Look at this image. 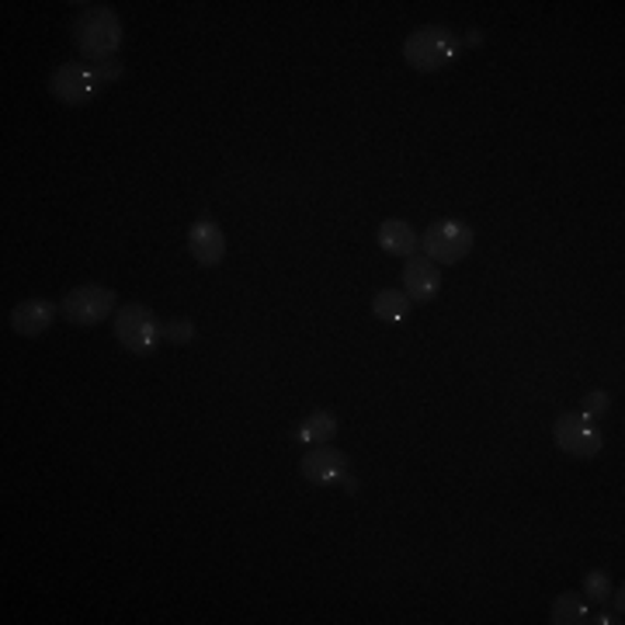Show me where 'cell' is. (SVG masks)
I'll return each mask as SVG.
<instances>
[{
	"instance_id": "obj_17",
	"label": "cell",
	"mask_w": 625,
	"mask_h": 625,
	"mask_svg": "<svg viewBox=\"0 0 625 625\" xmlns=\"http://www.w3.org/2000/svg\"><path fill=\"white\" fill-rule=\"evenodd\" d=\"M160 337L174 340V345H188L195 337V324L192 320H171V324H160Z\"/></svg>"
},
{
	"instance_id": "obj_3",
	"label": "cell",
	"mask_w": 625,
	"mask_h": 625,
	"mask_svg": "<svg viewBox=\"0 0 625 625\" xmlns=\"http://www.w3.org/2000/svg\"><path fill=\"white\" fill-rule=\"evenodd\" d=\"M476 244V236L466 223L459 219H438L425 230V240H420V251H425L435 265H459L462 257H470Z\"/></svg>"
},
{
	"instance_id": "obj_12",
	"label": "cell",
	"mask_w": 625,
	"mask_h": 625,
	"mask_svg": "<svg viewBox=\"0 0 625 625\" xmlns=\"http://www.w3.org/2000/svg\"><path fill=\"white\" fill-rule=\"evenodd\" d=\"M379 247L396 257H410L420 251V240L410 223H403V219H386V223L379 227Z\"/></svg>"
},
{
	"instance_id": "obj_18",
	"label": "cell",
	"mask_w": 625,
	"mask_h": 625,
	"mask_svg": "<svg viewBox=\"0 0 625 625\" xmlns=\"http://www.w3.org/2000/svg\"><path fill=\"white\" fill-rule=\"evenodd\" d=\"M604 410H609V393H601V390L588 393V403H583V414H588L591 420H598Z\"/></svg>"
},
{
	"instance_id": "obj_1",
	"label": "cell",
	"mask_w": 625,
	"mask_h": 625,
	"mask_svg": "<svg viewBox=\"0 0 625 625\" xmlns=\"http://www.w3.org/2000/svg\"><path fill=\"white\" fill-rule=\"evenodd\" d=\"M73 46L91 67L108 63L118 53V46H123V22H118V14L108 4L80 11V18L73 22Z\"/></svg>"
},
{
	"instance_id": "obj_6",
	"label": "cell",
	"mask_w": 625,
	"mask_h": 625,
	"mask_svg": "<svg viewBox=\"0 0 625 625\" xmlns=\"http://www.w3.org/2000/svg\"><path fill=\"white\" fill-rule=\"evenodd\" d=\"M115 292L105 286H77L59 302V313L77 327H97L101 320H108V313H115Z\"/></svg>"
},
{
	"instance_id": "obj_14",
	"label": "cell",
	"mask_w": 625,
	"mask_h": 625,
	"mask_svg": "<svg viewBox=\"0 0 625 625\" xmlns=\"http://www.w3.org/2000/svg\"><path fill=\"white\" fill-rule=\"evenodd\" d=\"M299 435L306 441H313V445H324V441H331L337 435V417L331 410H313L306 420H302Z\"/></svg>"
},
{
	"instance_id": "obj_9",
	"label": "cell",
	"mask_w": 625,
	"mask_h": 625,
	"mask_svg": "<svg viewBox=\"0 0 625 625\" xmlns=\"http://www.w3.org/2000/svg\"><path fill=\"white\" fill-rule=\"evenodd\" d=\"M441 289V271L435 261L420 251L410 254L407 265H403V292L410 296V302H431Z\"/></svg>"
},
{
	"instance_id": "obj_15",
	"label": "cell",
	"mask_w": 625,
	"mask_h": 625,
	"mask_svg": "<svg viewBox=\"0 0 625 625\" xmlns=\"http://www.w3.org/2000/svg\"><path fill=\"white\" fill-rule=\"evenodd\" d=\"M553 622H556V625H580V622H591V609H588V604H583L580 598L563 594V598H556V604H553Z\"/></svg>"
},
{
	"instance_id": "obj_11",
	"label": "cell",
	"mask_w": 625,
	"mask_h": 625,
	"mask_svg": "<svg viewBox=\"0 0 625 625\" xmlns=\"http://www.w3.org/2000/svg\"><path fill=\"white\" fill-rule=\"evenodd\" d=\"M56 313H59V306L49 299H25L11 310V331L22 337H38L53 327Z\"/></svg>"
},
{
	"instance_id": "obj_16",
	"label": "cell",
	"mask_w": 625,
	"mask_h": 625,
	"mask_svg": "<svg viewBox=\"0 0 625 625\" xmlns=\"http://www.w3.org/2000/svg\"><path fill=\"white\" fill-rule=\"evenodd\" d=\"M615 588H612V577L609 574H601V570H594V574H588L583 577V594H588L591 601H609V594H612Z\"/></svg>"
},
{
	"instance_id": "obj_5",
	"label": "cell",
	"mask_w": 625,
	"mask_h": 625,
	"mask_svg": "<svg viewBox=\"0 0 625 625\" xmlns=\"http://www.w3.org/2000/svg\"><path fill=\"white\" fill-rule=\"evenodd\" d=\"M101 84H105L101 67H91V63H63L49 77L53 97L67 108H80V105H88V101H94Z\"/></svg>"
},
{
	"instance_id": "obj_8",
	"label": "cell",
	"mask_w": 625,
	"mask_h": 625,
	"mask_svg": "<svg viewBox=\"0 0 625 625\" xmlns=\"http://www.w3.org/2000/svg\"><path fill=\"white\" fill-rule=\"evenodd\" d=\"M299 470L313 483V487H334V483L348 479V455L331 449V445H316L302 455Z\"/></svg>"
},
{
	"instance_id": "obj_4",
	"label": "cell",
	"mask_w": 625,
	"mask_h": 625,
	"mask_svg": "<svg viewBox=\"0 0 625 625\" xmlns=\"http://www.w3.org/2000/svg\"><path fill=\"white\" fill-rule=\"evenodd\" d=\"M115 337L132 355H153L160 340V320L143 302H129L115 313Z\"/></svg>"
},
{
	"instance_id": "obj_2",
	"label": "cell",
	"mask_w": 625,
	"mask_h": 625,
	"mask_svg": "<svg viewBox=\"0 0 625 625\" xmlns=\"http://www.w3.org/2000/svg\"><path fill=\"white\" fill-rule=\"evenodd\" d=\"M455 56H459V38L445 25H425L410 32L407 43H403V59L417 73H435L441 67H449Z\"/></svg>"
},
{
	"instance_id": "obj_7",
	"label": "cell",
	"mask_w": 625,
	"mask_h": 625,
	"mask_svg": "<svg viewBox=\"0 0 625 625\" xmlns=\"http://www.w3.org/2000/svg\"><path fill=\"white\" fill-rule=\"evenodd\" d=\"M553 441L559 452H567L574 459H594L604 445L598 425L588 414H559L553 425Z\"/></svg>"
},
{
	"instance_id": "obj_10",
	"label": "cell",
	"mask_w": 625,
	"mask_h": 625,
	"mask_svg": "<svg viewBox=\"0 0 625 625\" xmlns=\"http://www.w3.org/2000/svg\"><path fill=\"white\" fill-rule=\"evenodd\" d=\"M188 247L201 268H216L219 261L227 257V233L219 230L212 219H195L188 230Z\"/></svg>"
},
{
	"instance_id": "obj_13",
	"label": "cell",
	"mask_w": 625,
	"mask_h": 625,
	"mask_svg": "<svg viewBox=\"0 0 625 625\" xmlns=\"http://www.w3.org/2000/svg\"><path fill=\"white\" fill-rule=\"evenodd\" d=\"M372 313L382 320V324H400V320H407V313H410V296L400 289H382L372 299Z\"/></svg>"
}]
</instances>
